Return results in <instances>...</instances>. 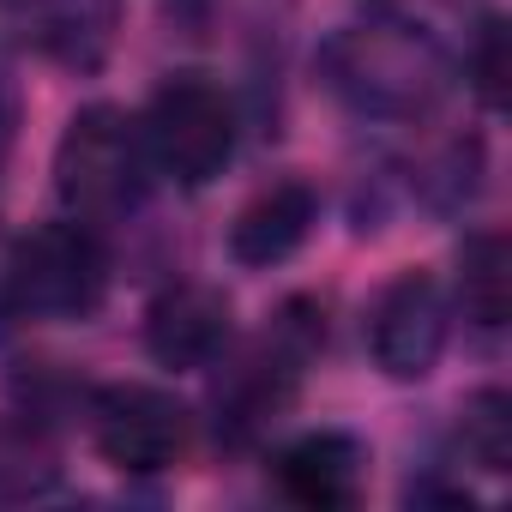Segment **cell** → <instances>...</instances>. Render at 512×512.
<instances>
[{
  "mask_svg": "<svg viewBox=\"0 0 512 512\" xmlns=\"http://www.w3.org/2000/svg\"><path fill=\"white\" fill-rule=\"evenodd\" d=\"M320 85L362 121H422L446 103L458 67L428 25L356 19L338 25L314 55Z\"/></svg>",
  "mask_w": 512,
  "mask_h": 512,
  "instance_id": "cell-1",
  "label": "cell"
},
{
  "mask_svg": "<svg viewBox=\"0 0 512 512\" xmlns=\"http://www.w3.org/2000/svg\"><path fill=\"white\" fill-rule=\"evenodd\" d=\"M151 151L145 133L127 109L115 103H85L55 145V199L67 217L103 229V223H127L145 193H151Z\"/></svg>",
  "mask_w": 512,
  "mask_h": 512,
  "instance_id": "cell-2",
  "label": "cell"
},
{
  "mask_svg": "<svg viewBox=\"0 0 512 512\" xmlns=\"http://www.w3.org/2000/svg\"><path fill=\"white\" fill-rule=\"evenodd\" d=\"M0 302L37 326H85L109 302V247L91 223L61 217L13 241L0 266Z\"/></svg>",
  "mask_w": 512,
  "mask_h": 512,
  "instance_id": "cell-3",
  "label": "cell"
},
{
  "mask_svg": "<svg viewBox=\"0 0 512 512\" xmlns=\"http://www.w3.org/2000/svg\"><path fill=\"white\" fill-rule=\"evenodd\" d=\"M151 169L187 193L211 187L229 163H235V139H241V115L235 97L211 79V73H169L145 115H139Z\"/></svg>",
  "mask_w": 512,
  "mask_h": 512,
  "instance_id": "cell-4",
  "label": "cell"
},
{
  "mask_svg": "<svg viewBox=\"0 0 512 512\" xmlns=\"http://www.w3.org/2000/svg\"><path fill=\"white\" fill-rule=\"evenodd\" d=\"M91 440H97L103 464H115L121 476H163L181 464V452L193 440V416L175 392L121 380L91 398Z\"/></svg>",
  "mask_w": 512,
  "mask_h": 512,
  "instance_id": "cell-5",
  "label": "cell"
},
{
  "mask_svg": "<svg viewBox=\"0 0 512 512\" xmlns=\"http://www.w3.org/2000/svg\"><path fill=\"white\" fill-rule=\"evenodd\" d=\"M452 338V308L446 290L428 272H398L392 284H380L374 308H368V356L386 380H428L446 356Z\"/></svg>",
  "mask_w": 512,
  "mask_h": 512,
  "instance_id": "cell-6",
  "label": "cell"
},
{
  "mask_svg": "<svg viewBox=\"0 0 512 512\" xmlns=\"http://www.w3.org/2000/svg\"><path fill=\"white\" fill-rule=\"evenodd\" d=\"M235 308L217 284H169L145 308V356L169 374H205L229 356Z\"/></svg>",
  "mask_w": 512,
  "mask_h": 512,
  "instance_id": "cell-7",
  "label": "cell"
},
{
  "mask_svg": "<svg viewBox=\"0 0 512 512\" xmlns=\"http://www.w3.org/2000/svg\"><path fill=\"white\" fill-rule=\"evenodd\" d=\"M272 476H278L284 500H296L308 512H344L362 494L368 446L356 434H344V428H314V434H296L272 458Z\"/></svg>",
  "mask_w": 512,
  "mask_h": 512,
  "instance_id": "cell-8",
  "label": "cell"
},
{
  "mask_svg": "<svg viewBox=\"0 0 512 512\" xmlns=\"http://www.w3.org/2000/svg\"><path fill=\"white\" fill-rule=\"evenodd\" d=\"M320 223V193L308 181H272L260 187L229 223V260L247 266V272H272L284 266L290 253H302V241L314 235Z\"/></svg>",
  "mask_w": 512,
  "mask_h": 512,
  "instance_id": "cell-9",
  "label": "cell"
},
{
  "mask_svg": "<svg viewBox=\"0 0 512 512\" xmlns=\"http://www.w3.org/2000/svg\"><path fill=\"white\" fill-rule=\"evenodd\" d=\"M458 314L482 338L506 332V314H512V253H506L500 229H476L458 247Z\"/></svg>",
  "mask_w": 512,
  "mask_h": 512,
  "instance_id": "cell-10",
  "label": "cell"
},
{
  "mask_svg": "<svg viewBox=\"0 0 512 512\" xmlns=\"http://www.w3.org/2000/svg\"><path fill=\"white\" fill-rule=\"evenodd\" d=\"M458 452L488 470V476H506L512 470V398L500 386H482L464 398V422H458Z\"/></svg>",
  "mask_w": 512,
  "mask_h": 512,
  "instance_id": "cell-11",
  "label": "cell"
},
{
  "mask_svg": "<svg viewBox=\"0 0 512 512\" xmlns=\"http://www.w3.org/2000/svg\"><path fill=\"white\" fill-rule=\"evenodd\" d=\"M470 91L488 109H500V97H506V31L500 25H488L482 43H476V55H470Z\"/></svg>",
  "mask_w": 512,
  "mask_h": 512,
  "instance_id": "cell-12",
  "label": "cell"
}]
</instances>
